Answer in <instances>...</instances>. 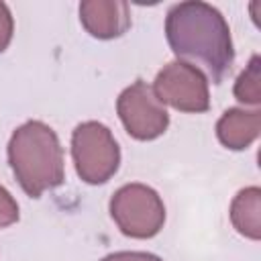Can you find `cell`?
<instances>
[{
	"mask_svg": "<svg viewBox=\"0 0 261 261\" xmlns=\"http://www.w3.org/2000/svg\"><path fill=\"white\" fill-rule=\"evenodd\" d=\"M8 163L31 198H41L65 179L63 147L57 133L43 120H27L8 141Z\"/></svg>",
	"mask_w": 261,
	"mask_h": 261,
	"instance_id": "obj_2",
	"label": "cell"
},
{
	"mask_svg": "<svg viewBox=\"0 0 261 261\" xmlns=\"http://www.w3.org/2000/svg\"><path fill=\"white\" fill-rule=\"evenodd\" d=\"M12 33H14V18L10 14V8L0 2V53L6 51V47L12 41Z\"/></svg>",
	"mask_w": 261,
	"mask_h": 261,
	"instance_id": "obj_12",
	"label": "cell"
},
{
	"mask_svg": "<svg viewBox=\"0 0 261 261\" xmlns=\"http://www.w3.org/2000/svg\"><path fill=\"white\" fill-rule=\"evenodd\" d=\"M261 133V112L245 108H228L216 122L218 141L230 151L251 147Z\"/></svg>",
	"mask_w": 261,
	"mask_h": 261,
	"instance_id": "obj_8",
	"label": "cell"
},
{
	"mask_svg": "<svg viewBox=\"0 0 261 261\" xmlns=\"http://www.w3.org/2000/svg\"><path fill=\"white\" fill-rule=\"evenodd\" d=\"M228 214L239 234L251 241L261 239V190L257 186L241 190L232 198Z\"/></svg>",
	"mask_w": 261,
	"mask_h": 261,
	"instance_id": "obj_9",
	"label": "cell"
},
{
	"mask_svg": "<svg viewBox=\"0 0 261 261\" xmlns=\"http://www.w3.org/2000/svg\"><path fill=\"white\" fill-rule=\"evenodd\" d=\"M80 22L92 37L110 41L130 29V6L124 0H84Z\"/></svg>",
	"mask_w": 261,
	"mask_h": 261,
	"instance_id": "obj_7",
	"label": "cell"
},
{
	"mask_svg": "<svg viewBox=\"0 0 261 261\" xmlns=\"http://www.w3.org/2000/svg\"><path fill=\"white\" fill-rule=\"evenodd\" d=\"M116 112L124 130L137 141H153L169 126V114L145 80L133 82L116 98Z\"/></svg>",
	"mask_w": 261,
	"mask_h": 261,
	"instance_id": "obj_6",
	"label": "cell"
},
{
	"mask_svg": "<svg viewBox=\"0 0 261 261\" xmlns=\"http://www.w3.org/2000/svg\"><path fill=\"white\" fill-rule=\"evenodd\" d=\"M165 37L179 61L204 65L214 84L230 73L234 63L230 29L212 4L200 0L173 4L165 18Z\"/></svg>",
	"mask_w": 261,
	"mask_h": 261,
	"instance_id": "obj_1",
	"label": "cell"
},
{
	"mask_svg": "<svg viewBox=\"0 0 261 261\" xmlns=\"http://www.w3.org/2000/svg\"><path fill=\"white\" fill-rule=\"evenodd\" d=\"M110 216L124 237L151 239L165 224V204L153 188L126 184L112 194Z\"/></svg>",
	"mask_w": 261,
	"mask_h": 261,
	"instance_id": "obj_4",
	"label": "cell"
},
{
	"mask_svg": "<svg viewBox=\"0 0 261 261\" xmlns=\"http://www.w3.org/2000/svg\"><path fill=\"white\" fill-rule=\"evenodd\" d=\"M100 261H163V259L147 251H116L102 257Z\"/></svg>",
	"mask_w": 261,
	"mask_h": 261,
	"instance_id": "obj_13",
	"label": "cell"
},
{
	"mask_svg": "<svg viewBox=\"0 0 261 261\" xmlns=\"http://www.w3.org/2000/svg\"><path fill=\"white\" fill-rule=\"evenodd\" d=\"M71 157L80 179L98 186L106 184L118 171L120 147L106 124L86 120L71 133Z\"/></svg>",
	"mask_w": 261,
	"mask_h": 261,
	"instance_id": "obj_3",
	"label": "cell"
},
{
	"mask_svg": "<svg viewBox=\"0 0 261 261\" xmlns=\"http://www.w3.org/2000/svg\"><path fill=\"white\" fill-rule=\"evenodd\" d=\"M18 204L12 194L0 184V228H6L18 220Z\"/></svg>",
	"mask_w": 261,
	"mask_h": 261,
	"instance_id": "obj_11",
	"label": "cell"
},
{
	"mask_svg": "<svg viewBox=\"0 0 261 261\" xmlns=\"http://www.w3.org/2000/svg\"><path fill=\"white\" fill-rule=\"evenodd\" d=\"M232 94L239 102L259 106L261 104V57L253 55L247 63V67L241 71V75L234 82Z\"/></svg>",
	"mask_w": 261,
	"mask_h": 261,
	"instance_id": "obj_10",
	"label": "cell"
},
{
	"mask_svg": "<svg viewBox=\"0 0 261 261\" xmlns=\"http://www.w3.org/2000/svg\"><path fill=\"white\" fill-rule=\"evenodd\" d=\"M153 92L157 100L179 112L200 114L210 108V88L206 73L188 61H171L159 69Z\"/></svg>",
	"mask_w": 261,
	"mask_h": 261,
	"instance_id": "obj_5",
	"label": "cell"
}]
</instances>
